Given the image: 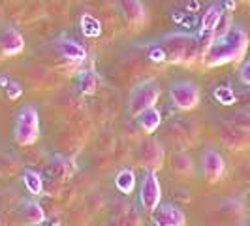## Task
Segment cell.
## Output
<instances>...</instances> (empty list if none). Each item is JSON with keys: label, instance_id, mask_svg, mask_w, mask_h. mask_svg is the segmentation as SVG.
<instances>
[{"label": "cell", "instance_id": "cell-1", "mask_svg": "<svg viewBox=\"0 0 250 226\" xmlns=\"http://www.w3.org/2000/svg\"><path fill=\"white\" fill-rule=\"evenodd\" d=\"M247 49H249V32L241 25L233 23L226 34L214 38L207 51L203 53L205 64L207 66H222V64L235 63L245 57Z\"/></svg>", "mask_w": 250, "mask_h": 226}, {"label": "cell", "instance_id": "cell-2", "mask_svg": "<svg viewBox=\"0 0 250 226\" xmlns=\"http://www.w3.org/2000/svg\"><path fill=\"white\" fill-rule=\"evenodd\" d=\"M166 55V61L169 63H192L196 61L200 49V40L188 32H169L154 42Z\"/></svg>", "mask_w": 250, "mask_h": 226}, {"label": "cell", "instance_id": "cell-3", "mask_svg": "<svg viewBox=\"0 0 250 226\" xmlns=\"http://www.w3.org/2000/svg\"><path fill=\"white\" fill-rule=\"evenodd\" d=\"M38 138H40V115L32 104H26L15 115L13 139L21 147H30L36 143Z\"/></svg>", "mask_w": 250, "mask_h": 226}, {"label": "cell", "instance_id": "cell-4", "mask_svg": "<svg viewBox=\"0 0 250 226\" xmlns=\"http://www.w3.org/2000/svg\"><path fill=\"white\" fill-rule=\"evenodd\" d=\"M160 98V85L154 79H147L138 83L134 90L130 92V100H128V113L132 117H138L145 110H149L152 106H156V102Z\"/></svg>", "mask_w": 250, "mask_h": 226}, {"label": "cell", "instance_id": "cell-5", "mask_svg": "<svg viewBox=\"0 0 250 226\" xmlns=\"http://www.w3.org/2000/svg\"><path fill=\"white\" fill-rule=\"evenodd\" d=\"M169 98L173 102L177 110L181 112H192L194 108H198L201 98L200 87L194 81H175L169 87Z\"/></svg>", "mask_w": 250, "mask_h": 226}, {"label": "cell", "instance_id": "cell-6", "mask_svg": "<svg viewBox=\"0 0 250 226\" xmlns=\"http://www.w3.org/2000/svg\"><path fill=\"white\" fill-rule=\"evenodd\" d=\"M162 202V187H160V181L154 174V170H147V174L141 179V185H139V203L141 207L152 213Z\"/></svg>", "mask_w": 250, "mask_h": 226}, {"label": "cell", "instance_id": "cell-7", "mask_svg": "<svg viewBox=\"0 0 250 226\" xmlns=\"http://www.w3.org/2000/svg\"><path fill=\"white\" fill-rule=\"evenodd\" d=\"M201 170H203V177L207 183H218L226 174V162L224 157L216 149H207L201 155Z\"/></svg>", "mask_w": 250, "mask_h": 226}, {"label": "cell", "instance_id": "cell-8", "mask_svg": "<svg viewBox=\"0 0 250 226\" xmlns=\"http://www.w3.org/2000/svg\"><path fill=\"white\" fill-rule=\"evenodd\" d=\"M152 223L154 226H187V215L175 203L160 202V205L152 211Z\"/></svg>", "mask_w": 250, "mask_h": 226}, {"label": "cell", "instance_id": "cell-9", "mask_svg": "<svg viewBox=\"0 0 250 226\" xmlns=\"http://www.w3.org/2000/svg\"><path fill=\"white\" fill-rule=\"evenodd\" d=\"M139 164L147 170H158L164 164V157H166V149L158 139H145L139 145Z\"/></svg>", "mask_w": 250, "mask_h": 226}, {"label": "cell", "instance_id": "cell-10", "mask_svg": "<svg viewBox=\"0 0 250 226\" xmlns=\"http://www.w3.org/2000/svg\"><path fill=\"white\" fill-rule=\"evenodd\" d=\"M23 49H25L23 34L10 25L2 26L0 28V51L8 57H13V55H19Z\"/></svg>", "mask_w": 250, "mask_h": 226}, {"label": "cell", "instance_id": "cell-11", "mask_svg": "<svg viewBox=\"0 0 250 226\" xmlns=\"http://www.w3.org/2000/svg\"><path fill=\"white\" fill-rule=\"evenodd\" d=\"M119 10L130 26L139 28L147 21V10L139 0H119Z\"/></svg>", "mask_w": 250, "mask_h": 226}, {"label": "cell", "instance_id": "cell-12", "mask_svg": "<svg viewBox=\"0 0 250 226\" xmlns=\"http://www.w3.org/2000/svg\"><path fill=\"white\" fill-rule=\"evenodd\" d=\"M218 134H220V139L224 141V145L231 147V149H250V134L237 126H222L218 130Z\"/></svg>", "mask_w": 250, "mask_h": 226}, {"label": "cell", "instance_id": "cell-13", "mask_svg": "<svg viewBox=\"0 0 250 226\" xmlns=\"http://www.w3.org/2000/svg\"><path fill=\"white\" fill-rule=\"evenodd\" d=\"M55 47H57V51H59L62 57L70 59V61H83V59L87 57L83 45L74 42V40H70V38H59V40L55 42Z\"/></svg>", "mask_w": 250, "mask_h": 226}, {"label": "cell", "instance_id": "cell-14", "mask_svg": "<svg viewBox=\"0 0 250 226\" xmlns=\"http://www.w3.org/2000/svg\"><path fill=\"white\" fill-rule=\"evenodd\" d=\"M169 164H171V170L175 172L177 176L190 177L194 174V160L185 151H175L171 155V158H169Z\"/></svg>", "mask_w": 250, "mask_h": 226}, {"label": "cell", "instance_id": "cell-15", "mask_svg": "<svg viewBox=\"0 0 250 226\" xmlns=\"http://www.w3.org/2000/svg\"><path fill=\"white\" fill-rule=\"evenodd\" d=\"M19 211H21V217H23L30 226L40 225V223L47 221V219H45V211H43V207H42L36 200L23 202V203H21V207H19Z\"/></svg>", "mask_w": 250, "mask_h": 226}, {"label": "cell", "instance_id": "cell-16", "mask_svg": "<svg viewBox=\"0 0 250 226\" xmlns=\"http://www.w3.org/2000/svg\"><path fill=\"white\" fill-rule=\"evenodd\" d=\"M160 123H162V115H160V112H158L154 106L149 108V110H145L141 115H138L139 128H141L143 132H147V134H152V132L160 126Z\"/></svg>", "mask_w": 250, "mask_h": 226}, {"label": "cell", "instance_id": "cell-17", "mask_svg": "<svg viewBox=\"0 0 250 226\" xmlns=\"http://www.w3.org/2000/svg\"><path fill=\"white\" fill-rule=\"evenodd\" d=\"M115 187L119 188V192L130 194L136 188V174L132 168H123L117 176H115Z\"/></svg>", "mask_w": 250, "mask_h": 226}, {"label": "cell", "instance_id": "cell-18", "mask_svg": "<svg viewBox=\"0 0 250 226\" xmlns=\"http://www.w3.org/2000/svg\"><path fill=\"white\" fill-rule=\"evenodd\" d=\"M23 183L30 194H40L43 188V177L36 170H25L23 172Z\"/></svg>", "mask_w": 250, "mask_h": 226}, {"label": "cell", "instance_id": "cell-19", "mask_svg": "<svg viewBox=\"0 0 250 226\" xmlns=\"http://www.w3.org/2000/svg\"><path fill=\"white\" fill-rule=\"evenodd\" d=\"M77 83H79V90L83 94H92L98 87V75L94 74L92 70H85V72L79 74Z\"/></svg>", "mask_w": 250, "mask_h": 226}, {"label": "cell", "instance_id": "cell-20", "mask_svg": "<svg viewBox=\"0 0 250 226\" xmlns=\"http://www.w3.org/2000/svg\"><path fill=\"white\" fill-rule=\"evenodd\" d=\"M214 98L220 102V104H224V106H231L233 102H235V92L231 90L229 85H218V87L214 89Z\"/></svg>", "mask_w": 250, "mask_h": 226}, {"label": "cell", "instance_id": "cell-21", "mask_svg": "<svg viewBox=\"0 0 250 226\" xmlns=\"http://www.w3.org/2000/svg\"><path fill=\"white\" fill-rule=\"evenodd\" d=\"M141 215L136 207H128V211L123 215V219L119 221V226H141Z\"/></svg>", "mask_w": 250, "mask_h": 226}, {"label": "cell", "instance_id": "cell-22", "mask_svg": "<svg viewBox=\"0 0 250 226\" xmlns=\"http://www.w3.org/2000/svg\"><path fill=\"white\" fill-rule=\"evenodd\" d=\"M81 28H83V34H87V36H98L102 30L100 23H98L94 17H90V15H85V17H83Z\"/></svg>", "mask_w": 250, "mask_h": 226}, {"label": "cell", "instance_id": "cell-23", "mask_svg": "<svg viewBox=\"0 0 250 226\" xmlns=\"http://www.w3.org/2000/svg\"><path fill=\"white\" fill-rule=\"evenodd\" d=\"M229 125L237 126V128H241V130H245V132L250 134V112H237L231 117Z\"/></svg>", "mask_w": 250, "mask_h": 226}, {"label": "cell", "instance_id": "cell-24", "mask_svg": "<svg viewBox=\"0 0 250 226\" xmlns=\"http://www.w3.org/2000/svg\"><path fill=\"white\" fill-rule=\"evenodd\" d=\"M6 94H8L10 100H17V98L23 96V87H21L17 81H10V83L6 85Z\"/></svg>", "mask_w": 250, "mask_h": 226}, {"label": "cell", "instance_id": "cell-25", "mask_svg": "<svg viewBox=\"0 0 250 226\" xmlns=\"http://www.w3.org/2000/svg\"><path fill=\"white\" fill-rule=\"evenodd\" d=\"M239 81H241L243 85L250 87V59L239 66Z\"/></svg>", "mask_w": 250, "mask_h": 226}, {"label": "cell", "instance_id": "cell-26", "mask_svg": "<svg viewBox=\"0 0 250 226\" xmlns=\"http://www.w3.org/2000/svg\"><path fill=\"white\" fill-rule=\"evenodd\" d=\"M32 226H57V225H47V221H43V223H40V225H32Z\"/></svg>", "mask_w": 250, "mask_h": 226}, {"label": "cell", "instance_id": "cell-27", "mask_svg": "<svg viewBox=\"0 0 250 226\" xmlns=\"http://www.w3.org/2000/svg\"><path fill=\"white\" fill-rule=\"evenodd\" d=\"M0 226H2V221H0Z\"/></svg>", "mask_w": 250, "mask_h": 226}]
</instances>
